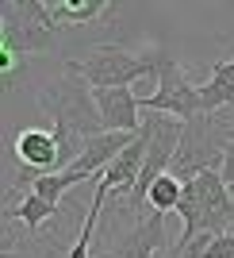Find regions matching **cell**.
<instances>
[{
  "label": "cell",
  "instance_id": "cell-10",
  "mask_svg": "<svg viewBox=\"0 0 234 258\" xmlns=\"http://www.w3.org/2000/svg\"><path fill=\"white\" fill-rule=\"evenodd\" d=\"M50 216H62V205H50V201H43V197L31 193V189L23 193V201L16 208H8V220H20L27 231H39Z\"/></svg>",
  "mask_w": 234,
  "mask_h": 258
},
{
  "label": "cell",
  "instance_id": "cell-13",
  "mask_svg": "<svg viewBox=\"0 0 234 258\" xmlns=\"http://www.w3.org/2000/svg\"><path fill=\"white\" fill-rule=\"evenodd\" d=\"M207 258H234V231L215 235V239H211V247H207Z\"/></svg>",
  "mask_w": 234,
  "mask_h": 258
},
{
  "label": "cell",
  "instance_id": "cell-9",
  "mask_svg": "<svg viewBox=\"0 0 234 258\" xmlns=\"http://www.w3.org/2000/svg\"><path fill=\"white\" fill-rule=\"evenodd\" d=\"M200 93H203V112H207V116L230 104V100H234V58H226V62H211L207 81L200 85Z\"/></svg>",
  "mask_w": 234,
  "mask_h": 258
},
{
  "label": "cell",
  "instance_id": "cell-8",
  "mask_svg": "<svg viewBox=\"0 0 234 258\" xmlns=\"http://www.w3.org/2000/svg\"><path fill=\"white\" fill-rule=\"evenodd\" d=\"M92 93H96V104H100V116H104L107 131H123V135H139L142 131V123H139L142 100L135 89H92Z\"/></svg>",
  "mask_w": 234,
  "mask_h": 258
},
{
  "label": "cell",
  "instance_id": "cell-2",
  "mask_svg": "<svg viewBox=\"0 0 234 258\" xmlns=\"http://www.w3.org/2000/svg\"><path fill=\"white\" fill-rule=\"evenodd\" d=\"M165 46H139V50H127L123 43H104L96 46L85 58H69V70L81 74L92 89H131L139 77L154 74L158 77V66L165 58Z\"/></svg>",
  "mask_w": 234,
  "mask_h": 258
},
{
  "label": "cell",
  "instance_id": "cell-4",
  "mask_svg": "<svg viewBox=\"0 0 234 258\" xmlns=\"http://www.w3.org/2000/svg\"><path fill=\"white\" fill-rule=\"evenodd\" d=\"M234 143V119L226 116H196L184 123L181 131V147H177V158H173V177H181V181H192L196 173L203 170H219L223 166V154L226 147Z\"/></svg>",
  "mask_w": 234,
  "mask_h": 258
},
{
  "label": "cell",
  "instance_id": "cell-6",
  "mask_svg": "<svg viewBox=\"0 0 234 258\" xmlns=\"http://www.w3.org/2000/svg\"><path fill=\"white\" fill-rule=\"evenodd\" d=\"M146 112H161V116H173L188 123V119L203 116V93L196 81H188V74L181 70V62L165 54L158 66V93H150V97H139Z\"/></svg>",
  "mask_w": 234,
  "mask_h": 258
},
{
  "label": "cell",
  "instance_id": "cell-14",
  "mask_svg": "<svg viewBox=\"0 0 234 258\" xmlns=\"http://www.w3.org/2000/svg\"><path fill=\"white\" fill-rule=\"evenodd\" d=\"M219 173H223L226 189H230V197H234V143L226 147V154H223V166H219Z\"/></svg>",
  "mask_w": 234,
  "mask_h": 258
},
{
  "label": "cell",
  "instance_id": "cell-12",
  "mask_svg": "<svg viewBox=\"0 0 234 258\" xmlns=\"http://www.w3.org/2000/svg\"><path fill=\"white\" fill-rule=\"evenodd\" d=\"M107 4H100V0H88V4H50V16L58 27H65V23H88L96 20V16H104Z\"/></svg>",
  "mask_w": 234,
  "mask_h": 258
},
{
  "label": "cell",
  "instance_id": "cell-3",
  "mask_svg": "<svg viewBox=\"0 0 234 258\" xmlns=\"http://www.w3.org/2000/svg\"><path fill=\"white\" fill-rule=\"evenodd\" d=\"M177 216L184 220L177 243H192L196 235H223L234 220V197L226 189L219 170H203L192 181H184V197Z\"/></svg>",
  "mask_w": 234,
  "mask_h": 258
},
{
  "label": "cell",
  "instance_id": "cell-7",
  "mask_svg": "<svg viewBox=\"0 0 234 258\" xmlns=\"http://www.w3.org/2000/svg\"><path fill=\"white\" fill-rule=\"evenodd\" d=\"M165 247H169V239H165V216L150 212L146 220H139L131 227L127 235L111 239L107 258H158Z\"/></svg>",
  "mask_w": 234,
  "mask_h": 258
},
{
  "label": "cell",
  "instance_id": "cell-1",
  "mask_svg": "<svg viewBox=\"0 0 234 258\" xmlns=\"http://www.w3.org/2000/svg\"><path fill=\"white\" fill-rule=\"evenodd\" d=\"M35 100L54 119V127L73 131L77 139H96V135L107 131L92 85L81 74H73L65 62H62V74H54V77H46V81L35 85Z\"/></svg>",
  "mask_w": 234,
  "mask_h": 258
},
{
  "label": "cell",
  "instance_id": "cell-5",
  "mask_svg": "<svg viewBox=\"0 0 234 258\" xmlns=\"http://www.w3.org/2000/svg\"><path fill=\"white\" fill-rule=\"evenodd\" d=\"M58 43V23L50 16V4L39 0H8L0 8V50L16 54H46Z\"/></svg>",
  "mask_w": 234,
  "mask_h": 258
},
{
  "label": "cell",
  "instance_id": "cell-11",
  "mask_svg": "<svg viewBox=\"0 0 234 258\" xmlns=\"http://www.w3.org/2000/svg\"><path fill=\"white\" fill-rule=\"evenodd\" d=\"M181 197H184V181H181V177H173V173H161L158 181L150 185L146 205H150V212L169 216V212H177V208H181Z\"/></svg>",
  "mask_w": 234,
  "mask_h": 258
}]
</instances>
